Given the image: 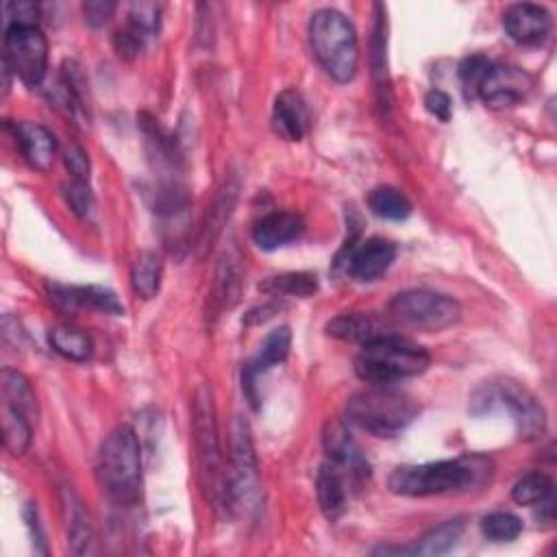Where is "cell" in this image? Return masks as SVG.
<instances>
[{
    "label": "cell",
    "instance_id": "cell-27",
    "mask_svg": "<svg viewBox=\"0 0 557 557\" xmlns=\"http://www.w3.org/2000/svg\"><path fill=\"white\" fill-rule=\"evenodd\" d=\"M48 342L54 352L70 361H87L91 357V339L87 333H83L76 326L70 324H57L48 331Z\"/></svg>",
    "mask_w": 557,
    "mask_h": 557
},
{
    "label": "cell",
    "instance_id": "cell-23",
    "mask_svg": "<svg viewBox=\"0 0 557 557\" xmlns=\"http://www.w3.org/2000/svg\"><path fill=\"white\" fill-rule=\"evenodd\" d=\"M239 292H242L239 257L231 248L220 257V263L215 270V283H213V296H211L215 311L233 307L239 298Z\"/></svg>",
    "mask_w": 557,
    "mask_h": 557
},
{
    "label": "cell",
    "instance_id": "cell-24",
    "mask_svg": "<svg viewBox=\"0 0 557 557\" xmlns=\"http://www.w3.org/2000/svg\"><path fill=\"white\" fill-rule=\"evenodd\" d=\"M463 522L459 518L446 520L431 531H426L413 546H398L400 555H444L448 553L461 537Z\"/></svg>",
    "mask_w": 557,
    "mask_h": 557
},
{
    "label": "cell",
    "instance_id": "cell-5",
    "mask_svg": "<svg viewBox=\"0 0 557 557\" xmlns=\"http://www.w3.org/2000/svg\"><path fill=\"white\" fill-rule=\"evenodd\" d=\"M194 444L205 496L213 503L215 509H231V481L220 453L215 405L209 385H200L194 398Z\"/></svg>",
    "mask_w": 557,
    "mask_h": 557
},
{
    "label": "cell",
    "instance_id": "cell-30",
    "mask_svg": "<svg viewBox=\"0 0 557 557\" xmlns=\"http://www.w3.org/2000/svg\"><path fill=\"white\" fill-rule=\"evenodd\" d=\"M368 207L374 215L383 220H405L411 213L409 198L400 189L389 185L374 187L368 194Z\"/></svg>",
    "mask_w": 557,
    "mask_h": 557
},
{
    "label": "cell",
    "instance_id": "cell-6",
    "mask_svg": "<svg viewBox=\"0 0 557 557\" xmlns=\"http://www.w3.org/2000/svg\"><path fill=\"white\" fill-rule=\"evenodd\" d=\"M420 413V405L392 385H372L346 400V418L355 426L376 435L394 437L405 431Z\"/></svg>",
    "mask_w": 557,
    "mask_h": 557
},
{
    "label": "cell",
    "instance_id": "cell-32",
    "mask_svg": "<svg viewBox=\"0 0 557 557\" xmlns=\"http://www.w3.org/2000/svg\"><path fill=\"white\" fill-rule=\"evenodd\" d=\"M481 531L492 542H511L522 533V520L509 511H492L483 516Z\"/></svg>",
    "mask_w": 557,
    "mask_h": 557
},
{
    "label": "cell",
    "instance_id": "cell-25",
    "mask_svg": "<svg viewBox=\"0 0 557 557\" xmlns=\"http://www.w3.org/2000/svg\"><path fill=\"white\" fill-rule=\"evenodd\" d=\"M0 389H2V403L22 411L26 418L37 420V411H39L37 398H35V392H33L28 379L22 372H17L13 368H2Z\"/></svg>",
    "mask_w": 557,
    "mask_h": 557
},
{
    "label": "cell",
    "instance_id": "cell-3",
    "mask_svg": "<svg viewBox=\"0 0 557 557\" xmlns=\"http://www.w3.org/2000/svg\"><path fill=\"white\" fill-rule=\"evenodd\" d=\"M98 479L117 505H135L141 498V446L128 424L115 426L102 442Z\"/></svg>",
    "mask_w": 557,
    "mask_h": 557
},
{
    "label": "cell",
    "instance_id": "cell-35",
    "mask_svg": "<svg viewBox=\"0 0 557 557\" xmlns=\"http://www.w3.org/2000/svg\"><path fill=\"white\" fill-rule=\"evenodd\" d=\"M490 65H492V61L485 59L483 54H472L461 63L459 78H461V85H463V91L468 98H476V89H479L485 72L490 70Z\"/></svg>",
    "mask_w": 557,
    "mask_h": 557
},
{
    "label": "cell",
    "instance_id": "cell-9",
    "mask_svg": "<svg viewBox=\"0 0 557 557\" xmlns=\"http://www.w3.org/2000/svg\"><path fill=\"white\" fill-rule=\"evenodd\" d=\"M4 63L28 87H37L48 67V41L39 26H7Z\"/></svg>",
    "mask_w": 557,
    "mask_h": 557
},
{
    "label": "cell",
    "instance_id": "cell-36",
    "mask_svg": "<svg viewBox=\"0 0 557 557\" xmlns=\"http://www.w3.org/2000/svg\"><path fill=\"white\" fill-rule=\"evenodd\" d=\"M63 198L67 202V207L78 215V218H87L91 207H94V196L91 189L87 185V181H76L72 178L70 183L63 185Z\"/></svg>",
    "mask_w": 557,
    "mask_h": 557
},
{
    "label": "cell",
    "instance_id": "cell-37",
    "mask_svg": "<svg viewBox=\"0 0 557 557\" xmlns=\"http://www.w3.org/2000/svg\"><path fill=\"white\" fill-rule=\"evenodd\" d=\"M7 26H37L39 7L33 2H9L4 7Z\"/></svg>",
    "mask_w": 557,
    "mask_h": 557
},
{
    "label": "cell",
    "instance_id": "cell-34",
    "mask_svg": "<svg viewBox=\"0 0 557 557\" xmlns=\"http://www.w3.org/2000/svg\"><path fill=\"white\" fill-rule=\"evenodd\" d=\"M235 189H237V187L226 185V187L222 189V194L218 196V200H215V205H213V209H211V213H209L207 226H205V242H202V246H207V244L218 235V231L222 228L224 220L228 218L231 207H233V202H235V194H237Z\"/></svg>",
    "mask_w": 557,
    "mask_h": 557
},
{
    "label": "cell",
    "instance_id": "cell-29",
    "mask_svg": "<svg viewBox=\"0 0 557 557\" xmlns=\"http://www.w3.org/2000/svg\"><path fill=\"white\" fill-rule=\"evenodd\" d=\"M261 292L272 296H298L307 298L318 292V278L311 272H285L278 276H270L259 285Z\"/></svg>",
    "mask_w": 557,
    "mask_h": 557
},
{
    "label": "cell",
    "instance_id": "cell-7",
    "mask_svg": "<svg viewBox=\"0 0 557 557\" xmlns=\"http://www.w3.org/2000/svg\"><path fill=\"white\" fill-rule=\"evenodd\" d=\"M387 309L396 322L420 331H442L461 318V307L455 298L431 289H405L389 300Z\"/></svg>",
    "mask_w": 557,
    "mask_h": 557
},
{
    "label": "cell",
    "instance_id": "cell-4",
    "mask_svg": "<svg viewBox=\"0 0 557 557\" xmlns=\"http://www.w3.org/2000/svg\"><path fill=\"white\" fill-rule=\"evenodd\" d=\"M309 41L315 61L337 83L355 78L359 67V39L352 22L335 11L320 9L309 22Z\"/></svg>",
    "mask_w": 557,
    "mask_h": 557
},
{
    "label": "cell",
    "instance_id": "cell-11",
    "mask_svg": "<svg viewBox=\"0 0 557 557\" xmlns=\"http://www.w3.org/2000/svg\"><path fill=\"white\" fill-rule=\"evenodd\" d=\"M231 481V509L248 503L259 487V470L250 429L244 420L235 422L233 429V470L228 472Z\"/></svg>",
    "mask_w": 557,
    "mask_h": 557
},
{
    "label": "cell",
    "instance_id": "cell-10",
    "mask_svg": "<svg viewBox=\"0 0 557 557\" xmlns=\"http://www.w3.org/2000/svg\"><path fill=\"white\" fill-rule=\"evenodd\" d=\"M533 89V78L509 63H492L485 72L476 96L492 109H505L522 102Z\"/></svg>",
    "mask_w": 557,
    "mask_h": 557
},
{
    "label": "cell",
    "instance_id": "cell-38",
    "mask_svg": "<svg viewBox=\"0 0 557 557\" xmlns=\"http://www.w3.org/2000/svg\"><path fill=\"white\" fill-rule=\"evenodd\" d=\"M63 163H65L72 178H76V181H87L89 178V159H87V152L83 150L81 144H70L65 148Z\"/></svg>",
    "mask_w": 557,
    "mask_h": 557
},
{
    "label": "cell",
    "instance_id": "cell-16",
    "mask_svg": "<svg viewBox=\"0 0 557 557\" xmlns=\"http://www.w3.org/2000/svg\"><path fill=\"white\" fill-rule=\"evenodd\" d=\"M507 35L522 46H537L550 33V13L540 4H511L503 15Z\"/></svg>",
    "mask_w": 557,
    "mask_h": 557
},
{
    "label": "cell",
    "instance_id": "cell-20",
    "mask_svg": "<svg viewBox=\"0 0 557 557\" xmlns=\"http://www.w3.org/2000/svg\"><path fill=\"white\" fill-rule=\"evenodd\" d=\"M309 111L296 89H283L272 107V128L285 141H300L307 133Z\"/></svg>",
    "mask_w": 557,
    "mask_h": 557
},
{
    "label": "cell",
    "instance_id": "cell-40",
    "mask_svg": "<svg viewBox=\"0 0 557 557\" xmlns=\"http://www.w3.org/2000/svg\"><path fill=\"white\" fill-rule=\"evenodd\" d=\"M424 107L431 115H435L437 120L442 122H448L450 120V113H453V104H450V98L448 94H444L442 89H431L426 96H424Z\"/></svg>",
    "mask_w": 557,
    "mask_h": 557
},
{
    "label": "cell",
    "instance_id": "cell-28",
    "mask_svg": "<svg viewBox=\"0 0 557 557\" xmlns=\"http://www.w3.org/2000/svg\"><path fill=\"white\" fill-rule=\"evenodd\" d=\"M0 416H2V442H4L7 450L15 457L24 455L30 446V435H33L30 422L33 420L7 403H2Z\"/></svg>",
    "mask_w": 557,
    "mask_h": 557
},
{
    "label": "cell",
    "instance_id": "cell-8",
    "mask_svg": "<svg viewBox=\"0 0 557 557\" xmlns=\"http://www.w3.org/2000/svg\"><path fill=\"white\" fill-rule=\"evenodd\" d=\"M474 403H483L485 407H490L492 403L505 405L509 409V413H511V418L516 422L518 435L522 440H537L546 431L544 407L518 381L503 379V381H498L494 385H487L481 392H476Z\"/></svg>",
    "mask_w": 557,
    "mask_h": 557
},
{
    "label": "cell",
    "instance_id": "cell-22",
    "mask_svg": "<svg viewBox=\"0 0 557 557\" xmlns=\"http://www.w3.org/2000/svg\"><path fill=\"white\" fill-rule=\"evenodd\" d=\"M348 485L350 483L339 466H335L329 459L320 466L315 476V492H318L320 509L329 520H337L346 511Z\"/></svg>",
    "mask_w": 557,
    "mask_h": 557
},
{
    "label": "cell",
    "instance_id": "cell-12",
    "mask_svg": "<svg viewBox=\"0 0 557 557\" xmlns=\"http://www.w3.org/2000/svg\"><path fill=\"white\" fill-rule=\"evenodd\" d=\"M322 446H324L329 461H333L335 466L342 468V472L346 474L350 485L359 487L368 479L370 466L342 420H329L324 424Z\"/></svg>",
    "mask_w": 557,
    "mask_h": 557
},
{
    "label": "cell",
    "instance_id": "cell-33",
    "mask_svg": "<svg viewBox=\"0 0 557 557\" xmlns=\"http://www.w3.org/2000/svg\"><path fill=\"white\" fill-rule=\"evenodd\" d=\"M161 24V7L154 2H135L128 9V28L141 39L154 35Z\"/></svg>",
    "mask_w": 557,
    "mask_h": 557
},
{
    "label": "cell",
    "instance_id": "cell-19",
    "mask_svg": "<svg viewBox=\"0 0 557 557\" xmlns=\"http://www.w3.org/2000/svg\"><path fill=\"white\" fill-rule=\"evenodd\" d=\"M326 333L344 339V342H359L361 346L392 335L394 329L385 318H379L374 313H366V311H350V313H339L335 315L329 324H326Z\"/></svg>",
    "mask_w": 557,
    "mask_h": 557
},
{
    "label": "cell",
    "instance_id": "cell-21",
    "mask_svg": "<svg viewBox=\"0 0 557 557\" xmlns=\"http://www.w3.org/2000/svg\"><path fill=\"white\" fill-rule=\"evenodd\" d=\"M302 228H305V222L298 213L272 211L255 224L252 239L261 250H276V248H283L285 244L298 239Z\"/></svg>",
    "mask_w": 557,
    "mask_h": 557
},
{
    "label": "cell",
    "instance_id": "cell-14",
    "mask_svg": "<svg viewBox=\"0 0 557 557\" xmlns=\"http://www.w3.org/2000/svg\"><path fill=\"white\" fill-rule=\"evenodd\" d=\"M50 300L57 309L65 313H76L83 307L120 315L124 313V305L117 300L115 292L100 287V285H61V283H48Z\"/></svg>",
    "mask_w": 557,
    "mask_h": 557
},
{
    "label": "cell",
    "instance_id": "cell-31",
    "mask_svg": "<svg viewBox=\"0 0 557 557\" xmlns=\"http://www.w3.org/2000/svg\"><path fill=\"white\" fill-rule=\"evenodd\" d=\"M553 494V481L544 472H529L511 487V498L518 505H542Z\"/></svg>",
    "mask_w": 557,
    "mask_h": 557
},
{
    "label": "cell",
    "instance_id": "cell-17",
    "mask_svg": "<svg viewBox=\"0 0 557 557\" xmlns=\"http://www.w3.org/2000/svg\"><path fill=\"white\" fill-rule=\"evenodd\" d=\"M61 507H63L70 553L72 555H94L98 550L96 531H94L91 518H89L81 496L72 487L61 490Z\"/></svg>",
    "mask_w": 557,
    "mask_h": 557
},
{
    "label": "cell",
    "instance_id": "cell-18",
    "mask_svg": "<svg viewBox=\"0 0 557 557\" xmlns=\"http://www.w3.org/2000/svg\"><path fill=\"white\" fill-rule=\"evenodd\" d=\"M11 131L24 161L35 170L46 172L57 154V137L52 135V131L37 122H17L11 126Z\"/></svg>",
    "mask_w": 557,
    "mask_h": 557
},
{
    "label": "cell",
    "instance_id": "cell-15",
    "mask_svg": "<svg viewBox=\"0 0 557 557\" xmlns=\"http://www.w3.org/2000/svg\"><path fill=\"white\" fill-rule=\"evenodd\" d=\"M292 346V331L289 326H276L272 329L265 339L261 342L257 355L244 366L242 370V387L248 396V400L257 407V379L265 374L270 368L283 363L289 355Z\"/></svg>",
    "mask_w": 557,
    "mask_h": 557
},
{
    "label": "cell",
    "instance_id": "cell-1",
    "mask_svg": "<svg viewBox=\"0 0 557 557\" xmlns=\"http://www.w3.org/2000/svg\"><path fill=\"white\" fill-rule=\"evenodd\" d=\"M490 459H485L483 455H463L418 466H400L387 476V487L389 492L409 498L437 496L481 485L490 476Z\"/></svg>",
    "mask_w": 557,
    "mask_h": 557
},
{
    "label": "cell",
    "instance_id": "cell-2",
    "mask_svg": "<svg viewBox=\"0 0 557 557\" xmlns=\"http://www.w3.org/2000/svg\"><path fill=\"white\" fill-rule=\"evenodd\" d=\"M431 363L424 346L392 333L361 346L355 357V374L370 385H394L422 374Z\"/></svg>",
    "mask_w": 557,
    "mask_h": 557
},
{
    "label": "cell",
    "instance_id": "cell-39",
    "mask_svg": "<svg viewBox=\"0 0 557 557\" xmlns=\"http://www.w3.org/2000/svg\"><path fill=\"white\" fill-rule=\"evenodd\" d=\"M115 11V2L111 0H89L83 4V15L89 26H102Z\"/></svg>",
    "mask_w": 557,
    "mask_h": 557
},
{
    "label": "cell",
    "instance_id": "cell-26",
    "mask_svg": "<svg viewBox=\"0 0 557 557\" xmlns=\"http://www.w3.org/2000/svg\"><path fill=\"white\" fill-rule=\"evenodd\" d=\"M161 276H163V263L161 257L154 250H144L137 255L131 268V285L133 292L141 298H152L157 296L161 287Z\"/></svg>",
    "mask_w": 557,
    "mask_h": 557
},
{
    "label": "cell",
    "instance_id": "cell-13",
    "mask_svg": "<svg viewBox=\"0 0 557 557\" xmlns=\"http://www.w3.org/2000/svg\"><path fill=\"white\" fill-rule=\"evenodd\" d=\"M396 246L385 237H370L359 246H348V257L344 263L346 274L361 283H372L381 278L394 263Z\"/></svg>",
    "mask_w": 557,
    "mask_h": 557
}]
</instances>
